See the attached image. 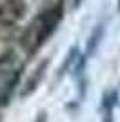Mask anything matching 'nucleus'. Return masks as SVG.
I'll return each mask as SVG.
<instances>
[{
  "label": "nucleus",
  "instance_id": "6",
  "mask_svg": "<svg viewBox=\"0 0 120 122\" xmlns=\"http://www.w3.org/2000/svg\"><path fill=\"white\" fill-rule=\"evenodd\" d=\"M116 104V91H109L107 95L104 97V107L107 111H111V107Z\"/></svg>",
  "mask_w": 120,
  "mask_h": 122
},
{
  "label": "nucleus",
  "instance_id": "8",
  "mask_svg": "<svg viewBox=\"0 0 120 122\" xmlns=\"http://www.w3.org/2000/svg\"><path fill=\"white\" fill-rule=\"evenodd\" d=\"M80 4H82V0H75V2H73V5H75V7H78Z\"/></svg>",
  "mask_w": 120,
  "mask_h": 122
},
{
  "label": "nucleus",
  "instance_id": "1",
  "mask_svg": "<svg viewBox=\"0 0 120 122\" xmlns=\"http://www.w3.org/2000/svg\"><path fill=\"white\" fill-rule=\"evenodd\" d=\"M62 16H64V2L60 0V2H56L51 9H47L45 13H42V15L36 18L35 24H31V27L27 29V33H25V36L31 35L33 36V38H31V44L35 42V47H40L53 33H55L56 25H58L60 20H62Z\"/></svg>",
  "mask_w": 120,
  "mask_h": 122
},
{
  "label": "nucleus",
  "instance_id": "9",
  "mask_svg": "<svg viewBox=\"0 0 120 122\" xmlns=\"http://www.w3.org/2000/svg\"><path fill=\"white\" fill-rule=\"evenodd\" d=\"M118 11H120V4H118Z\"/></svg>",
  "mask_w": 120,
  "mask_h": 122
},
{
  "label": "nucleus",
  "instance_id": "7",
  "mask_svg": "<svg viewBox=\"0 0 120 122\" xmlns=\"http://www.w3.org/2000/svg\"><path fill=\"white\" fill-rule=\"evenodd\" d=\"M36 122H45V117H44V113H40V117H38V120Z\"/></svg>",
  "mask_w": 120,
  "mask_h": 122
},
{
  "label": "nucleus",
  "instance_id": "3",
  "mask_svg": "<svg viewBox=\"0 0 120 122\" xmlns=\"http://www.w3.org/2000/svg\"><path fill=\"white\" fill-rule=\"evenodd\" d=\"M45 67H47V60L44 62H40L38 67H36L35 71H33V75L27 78V82H25V86L22 87V91H20V97L25 98L27 95H31V93L36 89V86L40 84V80H42V76H44V71H45Z\"/></svg>",
  "mask_w": 120,
  "mask_h": 122
},
{
  "label": "nucleus",
  "instance_id": "5",
  "mask_svg": "<svg viewBox=\"0 0 120 122\" xmlns=\"http://www.w3.org/2000/svg\"><path fill=\"white\" fill-rule=\"evenodd\" d=\"M76 55H78V49H76V46H73V47L69 49V53H67V56H65V62L60 66V73H65V71H67V67L71 66V62L75 60Z\"/></svg>",
  "mask_w": 120,
  "mask_h": 122
},
{
  "label": "nucleus",
  "instance_id": "4",
  "mask_svg": "<svg viewBox=\"0 0 120 122\" xmlns=\"http://www.w3.org/2000/svg\"><path fill=\"white\" fill-rule=\"evenodd\" d=\"M102 36H104V24H98L95 29H93V33H91V36H89V42H87V51H85L87 56L95 55V51H96V47H98L100 40H102Z\"/></svg>",
  "mask_w": 120,
  "mask_h": 122
},
{
  "label": "nucleus",
  "instance_id": "2",
  "mask_svg": "<svg viewBox=\"0 0 120 122\" xmlns=\"http://www.w3.org/2000/svg\"><path fill=\"white\" fill-rule=\"evenodd\" d=\"M25 2L24 0H4L0 4V25L11 27L24 16Z\"/></svg>",
  "mask_w": 120,
  "mask_h": 122
}]
</instances>
